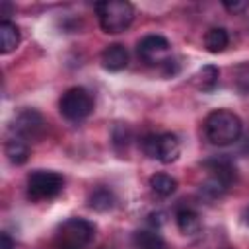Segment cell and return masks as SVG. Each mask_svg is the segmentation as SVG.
Here are the masks:
<instances>
[{
	"label": "cell",
	"instance_id": "22",
	"mask_svg": "<svg viewBox=\"0 0 249 249\" xmlns=\"http://www.w3.org/2000/svg\"><path fill=\"white\" fill-rule=\"evenodd\" d=\"M243 218H245V224L249 226V206L245 208V214H243Z\"/></svg>",
	"mask_w": 249,
	"mask_h": 249
},
{
	"label": "cell",
	"instance_id": "18",
	"mask_svg": "<svg viewBox=\"0 0 249 249\" xmlns=\"http://www.w3.org/2000/svg\"><path fill=\"white\" fill-rule=\"evenodd\" d=\"M218 78H220V70L218 66L214 64H206L202 66L195 76H193V82L195 86L200 89V91H212L218 84Z\"/></svg>",
	"mask_w": 249,
	"mask_h": 249
},
{
	"label": "cell",
	"instance_id": "6",
	"mask_svg": "<svg viewBox=\"0 0 249 249\" xmlns=\"http://www.w3.org/2000/svg\"><path fill=\"white\" fill-rule=\"evenodd\" d=\"M64 189V177L56 171L37 169L27 175V198L29 200H49L60 195Z\"/></svg>",
	"mask_w": 249,
	"mask_h": 249
},
{
	"label": "cell",
	"instance_id": "16",
	"mask_svg": "<svg viewBox=\"0 0 249 249\" xmlns=\"http://www.w3.org/2000/svg\"><path fill=\"white\" fill-rule=\"evenodd\" d=\"M115 202H117V196H115V193H113L109 187H97V189L89 195V198H88L89 208H93V210H97V212H107V210H111V208L115 206Z\"/></svg>",
	"mask_w": 249,
	"mask_h": 249
},
{
	"label": "cell",
	"instance_id": "17",
	"mask_svg": "<svg viewBox=\"0 0 249 249\" xmlns=\"http://www.w3.org/2000/svg\"><path fill=\"white\" fill-rule=\"evenodd\" d=\"M134 249H167L163 237L154 230H140L132 235Z\"/></svg>",
	"mask_w": 249,
	"mask_h": 249
},
{
	"label": "cell",
	"instance_id": "12",
	"mask_svg": "<svg viewBox=\"0 0 249 249\" xmlns=\"http://www.w3.org/2000/svg\"><path fill=\"white\" fill-rule=\"evenodd\" d=\"M175 224L183 235H196L202 230V220L200 214L195 208H179L175 212Z\"/></svg>",
	"mask_w": 249,
	"mask_h": 249
},
{
	"label": "cell",
	"instance_id": "8",
	"mask_svg": "<svg viewBox=\"0 0 249 249\" xmlns=\"http://www.w3.org/2000/svg\"><path fill=\"white\" fill-rule=\"evenodd\" d=\"M47 130V121L37 109L19 111L10 123V134H16L23 140H39Z\"/></svg>",
	"mask_w": 249,
	"mask_h": 249
},
{
	"label": "cell",
	"instance_id": "13",
	"mask_svg": "<svg viewBox=\"0 0 249 249\" xmlns=\"http://www.w3.org/2000/svg\"><path fill=\"white\" fill-rule=\"evenodd\" d=\"M19 41H21L19 27L10 19H2L0 21V53L2 54L12 53L14 49H18Z\"/></svg>",
	"mask_w": 249,
	"mask_h": 249
},
{
	"label": "cell",
	"instance_id": "19",
	"mask_svg": "<svg viewBox=\"0 0 249 249\" xmlns=\"http://www.w3.org/2000/svg\"><path fill=\"white\" fill-rule=\"evenodd\" d=\"M235 88L241 91V93H245V95H249V62H243V64H239L237 68H235Z\"/></svg>",
	"mask_w": 249,
	"mask_h": 249
},
{
	"label": "cell",
	"instance_id": "21",
	"mask_svg": "<svg viewBox=\"0 0 249 249\" xmlns=\"http://www.w3.org/2000/svg\"><path fill=\"white\" fill-rule=\"evenodd\" d=\"M0 249H14V241L6 231L0 235Z\"/></svg>",
	"mask_w": 249,
	"mask_h": 249
},
{
	"label": "cell",
	"instance_id": "3",
	"mask_svg": "<svg viewBox=\"0 0 249 249\" xmlns=\"http://www.w3.org/2000/svg\"><path fill=\"white\" fill-rule=\"evenodd\" d=\"M95 235V226L86 218H68L54 230L51 249H86Z\"/></svg>",
	"mask_w": 249,
	"mask_h": 249
},
{
	"label": "cell",
	"instance_id": "1",
	"mask_svg": "<svg viewBox=\"0 0 249 249\" xmlns=\"http://www.w3.org/2000/svg\"><path fill=\"white\" fill-rule=\"evenodd\" d=\"M202 165L208 175L198 187L200 196H204L208 200H216V198L224 196L228 193V189L235 183V177H237V171H235V165L231 163V160L226 156H218V158L206 160Z\"/></svg>",
	"mask_w": 249,
	"mask_h": 249
},
{
	"label": "cell",
	"instance_id": "9",
	"mask_svg": "<svg viewBox=\"0 0 249 249\" xmlns=\"http://www.w3.org/2000/svg\"><path fill=\"white\" fill-rule=\"evenodd\" d=\"M136 53L148 66H163L171 58V43L163 35H146L138 41Z\"/></svg>",
	"mask_w": 249,
	"mask_h": 249
},
{
	"label": "cell",
	"instance_id": "11",
	"mask_svg": "<svg viewBox=\"0 0 249 249\" xmlns=\"http://www.w3.org/2000/svg\"><path fill=\"white\" fill-rule=\"evenodd\" d=\"M4 154L10 160V163L23 165L29 160V142L16 134H10L4 142Z\"/></svg>",
	"mask_w": 249,
	"mask_h": 249
},
{
	"label": "cell",
	"instance_id": "14",
	"mask_svg": "<svg viewBox=\"0 0 249 249\" xmlns=\"http://www.w3.org/2000/svg\"><path fill=\"white\" fill-rule=\"evenodd\" d=\"M230 45V35L224 27H210L206 33H204V47L208 53H224L226 47Z\"/></svg>",
	"mask_w": 249,
	"mask_h": 249
},
{
	"label": "cell",
	"instance_id": "23",
	"mask_svg": "<svg viewBox=\"0 0 249 249\" xmlns=\"http://www.w3.org/2000/svg\"><path fill=\"white\" fill-rule=\"evenodd\" d=\"M99 249H115V247H109V245H103V247H99Z\"/></svg>",
	"mask_w": 249,
	"mask_h": 249
},
{
	"label": "cell",
	"instance_id": "2",
	"mask_svg": "<svg viewBox=\"0 0 249 249\" xmlns=\"http://www.w3.org/2000/svg\"><path fill=\"white\" fill-rule=\"evenodd\" d=\"M243 132L241 119L230 109H214L204 119L206 140L214 146H230L239 140Z\"/></svg>",
	"mask_w": 249,
	"mask_h": 249
},
{
	"label": "cell",
	"instance_id": "10",
	"mask_svg": "<svg viewBox=\"0 0 249 249\" xmlns=\"http://www.w3.org/2000/svg\"><path fill=\"white\" fill-rule=\"evenodd\" d=\"M101 66L109 72H121L128 66V51L121 43H111L101 51Z\"/></svg>",
	"mask_w": 249,
	"mask_h": 249
},
{
	"label": "cell",
	"instance_id": "20",
	"mask_svg": "<svg viewBox=\"0 0 249 249\" xmlns=\"http://www.w3.org/2000/svg\"><path fill=\"white\" fill-rule=\"evenodd\" d=\"M222 6L230 14H243L245 10H249V2L247 0H243V2H222Z\"/></svg>",
	"mask_w": 249,
	"mask_h": 249
},
{
	"label": "cell",
	"instance_id": "4",
	"mask_svg": "<svg viewBox=\"0 0 249 249\" xmlns=\"http://www.w3.org/2000/svg\"><path fill=\"white\" fill-rule=\"evenodd\" d=\"M99 25L105 33H123L134 19V6L126 0H105L95 4Z\"/></svg>",
	"mask_w": 249,
	"mask_h": 249
},
{
	"label": "cell",
	"instance_id": "7",
	"mask_svg": "<svg viewBox=\"0 0 249 249\" xmlns=\"http://www.w3.org/2000/svg\"><path fill=\"white\" fill-rule=\"evenodd\" d=\"M142 150L152 160H158L161 163H171L181 154V142L173 132L148 134L142 140Z\"/></svg>",
	"mask_w": 249,
	"mask_h": 249
},
{
	"label": "cell",
	"instance_id": "15",
	"mask_svg": "<svg viewBox=\"0 0 249 249\" xmlns=\"http://www.w3.org/2000/svg\"><path fill=\"white\" fill-rule=\"evenodd\" d=\"M150 189L160 198H167L177 191V179L167 173H154L150 177Z\"/></svg>",
	"mask_w": 249,
	"mask_h": 249
},
{
	"label": "cell",
	"instance_id": "5",
	"mask_svg": "<svg viewBox=\"0 0 249 249\" xmlns=\"http://www.w3.org/2000/svg\"><path fill=\"white\" fill-rule=\"evenodd\" d=\"M58 111L60 115L70 121V123H80L84 119H88L93 111V95L82 88V86H74L70 89H66L58 101Z\"/></svg>",
	"mask_w": 249,
	"mask_h": 249
}]
</instances>
